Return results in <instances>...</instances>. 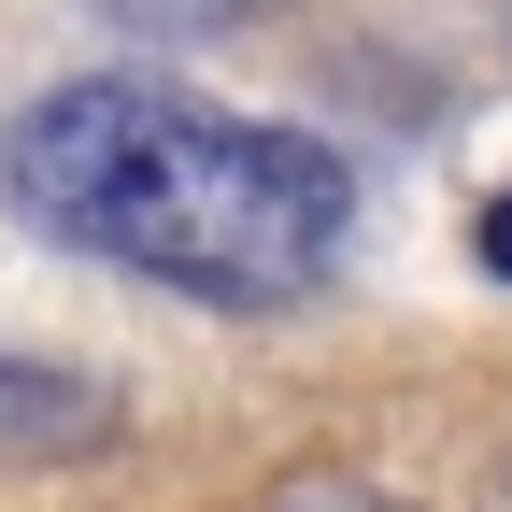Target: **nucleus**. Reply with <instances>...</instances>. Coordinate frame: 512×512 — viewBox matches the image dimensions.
Segmentation results:
<instances>
[{
	"label": "nucleus",
	"instance_id": "nucleus-1",
	"mask_svg": "<svg viewBox=\"0 0 512 512\" xmlns=\"http://www.w3.org/2000/svg\"><path fill=\"white\" fill-rule=\"evenodd\" d=\"M0 200L43 242L114 256L171 299L214 313H285L342 271L356 242V171L271 114H214L157 72H72L0 128Z\"/></svg>",
	"mask_w": 512,
	"mask_h": 512
},
{
	"label": "nucleus",
	"instance_id": "nucleus-2",
	"mask_svg": "<svg viewBox=\"0 0 512 512\" xmlns=\"http://www.w3.org/2000/svg\"><path fill=\"white\" fill-rule=\"evenodd\" d=\"M114 427V399L86 370H57V356H0V470H29V456H86V441Z\"/></svg>",
	"mask_w": 512,
	"mask_h": 512
},
{
	"label": "nucleus",
	"instance_id": "nucleus-3",
	"mask_svg": "<svg viewBox=\"0 0 512 512\" xmlns=\"http://www.w3.org/2000/svg\"><path fill=\"white\" fill-rule=\"evenodd\" d=\"M143 43H185V29H228V15H256V0H114Z\"/></svg>",
	"mask_w": 512,
	"mask_h": 512
},
{
	"label": "nucleus",
	"instance_id": "nucleus-4",
	"mask_svg": "<svg viewBox=\"0 0 512 512\" xmlns=\"http://www.w3.org/2000/svg\"><path fill=\"white\" fill-rule=\"evenodd\" d=\"M256 512H399V498H370V484H342V470H313V484H285V498H256Z\"/></svg>",
	"mask_w": 512,
	"mask_h": 512
},
{
	"label": "nucleus",
	"instance_id": "nucleus-5",
	"mask_svg": "<svg viewBox=\"0 0 512 512\" xmlns=\"http://www.w3.org/2000/svg\"><path fill=\"white\" fill-rule=\"evenodd\" d=\"M470 256H484V285H512V185H498L484 214H470Z\"/></svg>",
	"mask_w": 512,
	"mask_h": 512
}]
</instances>
